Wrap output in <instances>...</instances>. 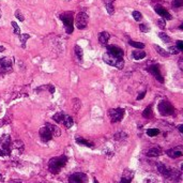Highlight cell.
<instances>
[{
    "label": "cell",
    "instance_id": "13",
    "mask_svg": "<svg viewBox=\"0 0 183 183\" xmlns=\"http://www.w3.org/2000/svg\"><path fill=\"white\" fill-rule=\"evenodd\" d=\"M106 46H107V51H108L109 54H112V56L117 57V58L123 59L124 53H123V49H122V48L118 47V46H115V45H106Z\"/></svg>",
    "mask_w": 183,
    "mask_h": 183
},
{
    "label": "cell",
    "instance_id": "36",
    "mask_svg": "<svg viewBox=\"0 0 183 183\" xmlns=\"http://www.w3.org/2000/svg\"><path fill=\"white\" fill-rule=\"evenodd\" d=\"M15 16H16V18L19 19L21 21H25L24 16H23V14H21V12L19 10H17V11L15 12Z\"/></svg>",
    "mask_w": 183,
    "mask_h": 183
},
{
    "label": "cell",
    "instance_id": "29",
    "mask_svg": "<svg viewBox=\"0 0 183 183\" xmlns=\"http://www.w3.org/2000/svg\"><path fill=\"white\" fill-rule=\"evenodd\" d=\"M129 44L133 47H136V48H139V49H143L145 47V44L143 43H140V42H135V41H129Z\"/></svg>",
    "mask_w": 183,
    "mask_h": 183
},
{
    "label": "cell",
    "instance_id": "10",
    "mask_svg": "<svg viewBox=\"0 0 183 183\" xmlns=\"http://www.w3.org/2000/svg\"><path fill=\"white\" fill-rule=\"evenodd\" d=\"M88 177L84 173H75L69 177V183H87Z\"/></svg>",
    "mask_w": 183,
    "mask_h": 183
},
{
    "label": "cell",
    "instance_id": "20",
    "mask_svg": "<svg viewBox=\"0 0 183 183\" xmlns=\"http://www.w3.org/2000/svg\"><path fill=\"white\" fill-rule=\"evenodd\" d=\"M76 143H78V145H82V146H85V147H88V148H93L94 147V145H93L92 143H90V141L86 140L85 138H82V137H76Z\"/></svg>",
    "mask_w": 183,
    "mask_h": 183
},
{
    "label": "cell",
    "instance_id": "46",
    "mask_svg": "<svg viewBox=\"0 0 183 183\" xmlns=\"http://www.w3.org/2000/svg\"><path fill=\"white\" fill-rule=\"evenodd\" d=\"M93 181H94V183H98V181L96 180V178H94V179H93Z\"/></svg>",
    "mask_w": 183,
    "mask_h": 183
},
{
    "label": "cell",
    "instance_id": "28",
    "mask_svg": "<svg viewBox=\"0 0 183 183\" xmlns=\"http://www.w3.org/2000/svg\"><path fill=\"white\" fill-rule=\"evenodd\" d=\"M159 39H161V40H162L164 43H170V42H171V39H170V37H168L166 33H164V32H159Z\"/></svg>",
    "mask_w": 183,
    "mask_h": 183
},
{
    "label": "cell",
    "instance_id": "33",
    "mask_svg": "<svg viewBox=\"0 0 183 183\" xmlns=\"http://www.w3.org/2000/svg\"><path fill=\"white\" fill-rule=\"evenodd\" d=\"M12 27H13V29H14V33L15 35H21V28L18 27V25L16 24L15 21H12Z\"/></svg>",
    "mask_w": 183,
    "mask_h": 183
},
{
    "label": "cell",
    "instance_id": "19",
    "mask_svg": "<svg viewBox=\"0 0 183 183\" xmlns=\"http://www.w3.org/2000/svg\"><path fill=\"white\" fill-rule=\"evenodd\" d=\"M46 126L51 130V134H53V136H55V137H58V136L61 135V131L60 129H59L58 126H56V125L54 124H51V123H46Z\"/></svg>",
    "mask_w": 183,
    "mask_h": 183
},
{
    "label": "cell",
    "instance_id": "30",
    "mask_svg": "<svg viewBox=\"0 0 183 183\" xmlns=\"http://www.w3.org/2000/svg\"><path fill=\"white\" fill-rule=\"evenodd\" d=\"M159 134V130H157V129H149L148 131H147V135L150 136V137H154V136H157Z\"/></svg>",
    "mask_w": 183,
    "mask_h": 183
},
{
    "label": "cell",
    "instance_id": "42",
    "mask_svg": "<svg viewBox=\"0 0 183 183\" xmlns=\"http://www.w3.org/2000/svg\"><path fill=\"white\" fill-rule=\"evenodd\" d=\"M182 60H183L182 58L179 59V66H180V69H181V70L183 69V66H182Z\"/></svg>",
    "mask_w": 183,
    "mask_h": 183
},
{
    "label": "cell",
    "instance_id": "1",
    "mask_svg": "<svg viewBox=\"0 0 183 183\" xmlns=\"http://www.w3.org/2000/svg\"><path fill=\"white\" fill-rule=\"evenodd\" d=\"M157 169L164 178L168 179L170 181H179L181 179V171L175 168L167 167L166 165H164L163 163L157 162Z\"/></svg>",
    "mask_w": 183,
    "mask_h": 183
},
{
    "label": "cell",
    "instance_id": "34",
    "mask_svg": "<svg viewBox=\"0 0 183 183\" xmlns=\"http://www.w3.org/2000/svg\"><path fill=\"white\" fill-rule=\"evenodd\" d=\"M171 4H173V8H180L183 4V0H173Z\"/></svg>",
    "mask_w": 183,
    "mask_h": 183
},
{
    "label": "cell",
    "instance_id": "18",
    "mask_svg": "<svg viewBox=\"0 0 183 183\" xmlns=\"http://www.w3.org/2000/svg\"><path fill=\"white\" fill-rule=\"evenodd\" d=\"M61 123H62V124H63L66 129H70V127H72V125H73L74 121H73V118H72L71 116L64 114L63 118H62V122H61Z\"/></svg>",
    "mask_w": 183,
    "mask_h": 183
},
{
    "label": "cell",
    "instance_id": "6",
    "mask_svg": "<svg viewBox=\"0 0 183 183\" xmlns=\"http://www.w3.org/2000/svg\"><path fill=\"white\" fill-rule=\"evenodd\" d=\"M157 108L162 116H171L176 112V109L168 101H161L157 105Z\"/></svg>",
    "mask_w": 183,
    "mask_h": 183
},
{
    "label": "cell",
    "instance_id": "7",
    "mask_svg": "<svg viewBox=\"0 0 183 183\" xmlns=\"http://www.w3.org/2000/svg\"><path fill=\"white\" fill-rule=\"evenodd\" d=\"M124 114H125V110L123 108H120V107H118V108H112L108 112L110 120H112V122H114V123L115 122L121 121V120L123 119V117H124Z\"/></svg>",
    "mask_w": 183,
    "mask_h": 183
},
{
    "label": "cell",
    "instance_id": "47",
    "mask_svg": "<svg viewBox=\"0 0 183 183\" xmlns=\"http://www.w3.org/2000/svg\"><path fill=\"white\" fill-rule=\"evenodd\" d=\"M1 179H2V176H1V173H0V180H1Z\"/></svg>",
    "mask_w": 183,
    "mask_h": 183
},
{
    "label": "cell",
    "instance_id": "16",
    "mask_svg": "<svg viewBox=\"0 0 183 183\" xmlns=\"http://www.w3.org/2000/svg\"><path fill=\"white\" fill-rule=\"evenodd\" d=\"M163 151L159 147H153V148L149 149L148 151L146 152V155L149 157H157L159 155H162Z\"/></svg>",
    "mask_w": 183,
    "mask_h": 183
},
{
    "label": "cell",
    "instance_id": "12",
    "mask_svg": "<svg viewBox=\"0 0 183 183\" xmlns=\"http://www.w3.org/2000/svg\"><path fill=\"white\" fill-rule=\"evenodd\" d=\"M39 134H40V137H41V139H42L43 143H48V141L51 140V138L54 137L53 134H51V130H49L46 125L45 126L41 127Z\"/></svg>",
    "mask_w": 183,
    "mask_h": 183
},
{
    "label": "cell",
    "instance_id": "25",
    "mask_svg": "<svg viewBox=\"0 0 183 183\" xmlns=\"http://www.w3.org/2000/svg\"><path fill=\"white\" fill-rule=\"evenodd\" d=\"M30 39V35H26V33H24V35H19V40H21V47L23 48H26V42L27 40H29Z\"/></svg>",
    "mask_w": 183,
    "mask_h": 183
},
{
    "label": "cell",
    "instance_id": "27",
    "mask_svg": "<svg viewBox=\"0 0 183 183\" xmlns=\"http://www.w3.org/2000/svg\"><path fill=\"white\" fill-rule=\"evenodd\" d=\"M154 48H155V51H157L162 57H168L169 56V53L166 51L165 49H163L162 47H159V46H157V45H154Z\"/></svg>",
    "mask_w": 183,
    "mask_h": 183
},
{
    "label": "cell",
    "instance_id": "21",
    "mask_svg": "<svg viewBox=\"0 0 183 183\" xmlns=\"http://www.w3.org/2000/svg\"><path fill=\"white\" fill-rule=\"evenodd\" d=\"M132 56L135 60H141V59H143L146 57V53L143 51H140V49L139 51H134L132 53Z\"/></svg>",
    "mask_w": 183,
    "mask_h": 183
},
{
    "label": "cell",
    "instance_id": "39",
    "mask_svg": "<svg viewBox=\"0 0 183 183\" xmlns=\"http://www.w3.org/2000/svg\"><path fill=\"white\" fill-rule=\"evenodd\" d=\"M176 47L178 48L179 51H183V42H182V41H178V42H177V45H176Z\"/></svg>",
    "mask_w": 183,
    "mask_h": 183
},
{
    "label": "cell",
    "instance_id": "22",
    "mask_svg": "<svg viewBox=\"0 0 183 183\" xmlns=\"http://www.w3.org/2000/svg\"><path fill=\"white\" fill-rule=\"evenodd\" d=\"M13 148L16 149L18 151V153H23V151H24V143L21 140H15L13 143Z\"/></svg>",
    "mask_w": 183,
    "mask_h": 183
},
{
    "label": "cell",
    "instance_id": "35",
    "mask_svg": "<svg viewBox=\"0 0 183 183\" xmlns=\"http://www.w3.org/2000/svg\"><path fill=\"white\" fill-rule=\"evenodd\" d=\"M139 29H140L141 32H145V33H147V32H149V30H150V28H149L147 25L145 24H140L139 25Z\"/></svg>",
    "mask_w": 183,
    "mask_h": 183
},
{
    "label": "cell",
    "instance_id": "40",
    "mask_svg": "<svg viewBox=\"0 0 183 183\" xmlns=\"http://www.w3.org/2000/svg\"><path fill=\"white\" fill-rule=\"evenodd\" d=\"M146 91H143V92H141V93H139L138 94V96H137V100L138 101H140V100H143V98H145V96H146Z\"/></svg>",
    "mask_w": 183,
    "mask_h": 183
},
{
    "label": "cell",
    "instance_id": "38",
    "mask_svg": "<svg viewBox=\"0 0 183 183\" xmlns=\"http://www.w3.org/2000/svg\"><path fill=\"white\" fill-rule=\"evenodd\" d=\"M169 54H173V55H177V54H179V49L177 47H173V46H171V47H169Z\"/></svg>",
    "mask_w": 183,
    "mask_h": 183
},
{
    "label": "cell",
    "instance_id": "44",
    "mask_svg": "<svg viewBox=\"0 0 183 183\" xmlns=\"http://www.w3.org/2000/svg\"><path fill=\"white\" fill-rule=\"evenodd\" d=\"M4 49H5V48L3 47V46L0 45V53H2V51H4Z\"/></svg>",
    "mask_w": 183,
    "mask_h": 183
},
{
    "label": "cell",
    "instance_id": "11",
    "mask_svg": "<svg viewBox=\"0 0 183 183\" xmlns=\"http://www.w3.org/2000/svg\"><path fill=\"white\" fill-rule=\"evenodd\" d=\"M148 71L155 77V79H157L159 82H164V77L161 74V71H159V66L157 64H152L148 68Z\"/></svg>",
    "mask_w": 183,
    "mask_h": 183
},
{
    "label": "cell",
    "instance_id": "41",
    "mask_svg": "<svg viewBox=\"0 0 183 183\" xmlns=\"http://www.w3.org/2000/svg\"><path fill=\"white\" fill-rule=\"evenodd\" d=\"M104 2V5H108V4H114L115 0H102Z\"/></svg>",
    "mask_w": 183,
    "mask_h": 183
},
{
    "label": "cell",
    "instance_id": "17",
    "mask_svg": "<svg viewBox=\"0 0 183 183\" xmlns=\"http://www.w3.org/2000/svg\"><path fill=\"white\" fill-rule=\"evenodd\" d=\"M109 37H110V35H109L108 32L103 31L100 33V35H98V41H100V43H101L102 45L106 46L107 43H108V41H109Z\"/></svg>",
    "mask_w": 183,
    "mask_h": 183
},
{
    "label": "cell",
    "instance_id": "31",
    "mask_svg": "<svg viewBox=\"0 0 183 183\" xmlns=\"http://www.w3.org/2000/svg\"><path fill=\"white\" fill-rule=\"evenodd\" d=\"M132 15H133V17H134V19H135L136 21H140L141 18H143L141 13L140 12H138V11H133Z\"/></svg>",
    "mask_w": 183,
    "mask_h": 183
},
{
    "label": "cell",
    "instance_id": "45",
    "mask_svg": "<svg viewBox=\"0 0 183 183\" xmlns=\"http://www.w3.org/2000/svg\"><path fill=\"white\" fill-rule=\"evenodd\" d=\"M12 183H23L21 181H19V180H15V181H13Z\"/></svg>",
    "mask_w": 183,
    "mask_h": 183
},
{
    "label": "cell",
    "instance_id": "8",
    "mask_svg": "<svg viewBox=\"0 0 183 183\" xmlns=\"http://www.w3.org/2000/svg\"><path fill=\"white\" fill-rule=\"evenodd\" d=\"M12 66H13V60L9 57H4V58L0 59V73L1 74H5L12 71Z\"/></svg>",
    "mask_w": 183,
    "mask_h": 183
},
{
    "label": "cell",
    "instance_id": "2",
    "mask_svg": "<svg viewBox=\"0 0 183 183\" xmlns=\"http://www.w3.org/2000/svg\"><path fill=\"white\" fill-rule=\"evenodd\" d=\"M66 163H68V157L66 155H60V157H53L48 162V169L51 173L57 175L65 166Z\"/></svg>",
    "mask_w": 183,
    "mask_h": 183
},
{
    "label": "cell",
    "instance_id": "24",
    "mask_svg": "<svg viewBox=\"0 0 183 183\" xmlns=\"http://www.w3.org/2000/svg\"><path fill=\"white\" fill-rule=\"evenodd\" d=\"M74 51H75V55H76V57L78 58V60L82 61V56H84V51H82V47H80L79 45H76L74 48Z\"/></svg>",
    "mask_w": 183,
    "mask_h": 183
},
{
    "label": "cell",
    "instance_id": "26",
    "mask_svg": "<svg viewBox=\"0 0 183 183\" xmlns=\"http://www.w3.org/2000/svg\"><path fill=\"white\" fill-rule=\"evenodd\" d=\"M153 112H152V106H148L145 110L143 112V116L145 118H147V119H149V118H151L152 116H153Z\"/></svg>",
    "mask_w": 183,
    "mask_h": 183
},
{
    "label": "cell",
    "instance_id": "14",
    "mask_svg": "<svg viewBox=\"0 0 183 183\" xmlns=\"http://www.w3.org/2000/svg\"><path fill=\"white\" fill-rule=\"evenodd\" d=\"M166 154H167L170 159H178V157H181L183 154L182 147L179 146V147H176V148L169 149V150L166 151Z\"/></svg>",
    "mask_w": 183,
    "mask_h": 183
},
{
    "label": "cell",
    "instance_id": "37",
    "mask_svg": "<svg viewBox=\"0 0 183 183\" xmlns=\"http://www.w3.org/2000/svg\"><path fill=\"white\" fill-rule=\"evenodd\" d=\"M132 178H133V176H132V177H129V178H127V177H125V176H123V177L121 178V181H120V182H121V183H131V180H132Z\"/></svg>",
    "mask_w": 183,
    "mask_h": 183
},
{
    "label": "cell",
    "instance_id": "15",
    "mask_svg": "<svg viewBox=\"0 0 183 183\" xmlns=\"http://www.w3.org/2000/svg\"><path fill=\"white\" fill-rule=\"evenodd\" d=\"M155 12H157V14H159V16H162L164 19H167V21H170V19L173 18V16L170 15L169 12H168L167 10L165 8H163V7H161V5H157V7H155Z\"/></svg>",
    "mask_w": 183,
    "mask_h": 183
},
{
    "label": "cell",
    "instance_id": "43",
    "mask_svg": "<svg viewBox=\"0 0 183 183\" xmlns=\"http://www.w3.org/2000/svg\"><path fill=\"white\" fill-rule=\"evenodd\" d=\"M178 130H179V132H180V133L183 132V125H182V124L179 125V126H178Z\"/></svg>",
    "mask_w": 183,
    "mask_h": 183
},
{
    "label": "cell",
    "instance_id": "5",
    "mask_svg": "<svg viewBox=\"0 0 183 183\" xmlns=\"http://www.w3.org/2000/svg\"><path fill=\"white\" fill-rule=\"evenodd\" d=\"M103 61L105 63L109 64V65L112 66H115V68H117L119 70H122L123 69V66H124V60L121 58H117V57L112 56V54H109L108 51L103 55Z\"/></svg>",
    "mask_w": 183,
    "mask_h": 183
},
{
    "label": "cell",
    "instance_id": "4",
    "mask_svg": "<svg viewBox=\"0 0 183 183\" xmlns=\"http://www.w3.org/2000/svg\"><path fill=\"white\" fill-rule=\"evenodd\" d=\"M11 137L5 134L0 137V157H9L11 155Z\"/></svg>",
    "mask_w": 183,
    "mask_h": 183
},
{
    "label": "cell",
    "instance_id": "23",
    "mask_svg": "<svg viewBox=\"0 0 183 183\" xmlns=\"http://www.w3.org/2000/svg\"><path fill=\"white\" fill-rule=\"evenodd\" d=\"M127 138V134L124 132H119V133H116L114 135V139L115 140H118V141H121V140H125Z\"/></svg>",
    "mask_w": 183,
    "mask_h": 183
},
{
    "label": "cell",
    "instance_id": "48",
    "mask_svg": "<svg viewBox=\"0 0 183 183\" xmlns=\"http://www.w3.org/2000/svg\"><path fill=\"white\" fill-rule=\"evenodd\" d=\"M0 18H1V10H0Z\"/></svg>",
    "mask_w": 183,
    "mask_h": 183
},
{
    "label": "cell",
    "instance_id": "32",
    "mask_svg": "<svg viewBox=\"0 0 183 183\" xmlns=\"http://www.w3.org/2000/svg\"><path fill=\"white\" fill-rule=\"evenodd\" d=\"M157 25L161 28V29H165V28H166V21H165V19H163V18L157 19Z\"/></svg>",
    "mask_w": 183,
    "mask_h": 183
},
{
    "label": "cell",
    "instance_id": "9",
    "mask_svg": "<svg viewBox=\"0 0 183 183\" xmlns=\"http://www.w3.org/2000/svg\"><path fill=\"white\" fill-rule=\"evenodd\" d=\"M88 14L85 13V12H79L76 16V27L79 30L86 29L88 25Z\"/></svg>",
    "mask_w": 183,
    "mask_h": 183
},
{
    "label": "cell",
    "instance_id": "3",
    "mask_svg": "<svg viewBox=\"0 0 183 183\" xmlns=\"http://www.w3.org/2000/svg\"><path fill=\"white\" fill-rule=\"evenodd\" d=\"M59 18L61 19V21L63 23L64 27H65V31L68 35H71L73 33V30H74V13L69 11V12H64V13H61L59 15Z\"/></svg>",
    "mask_w": 183,
    "mask_h": 183
}]
</instances>
